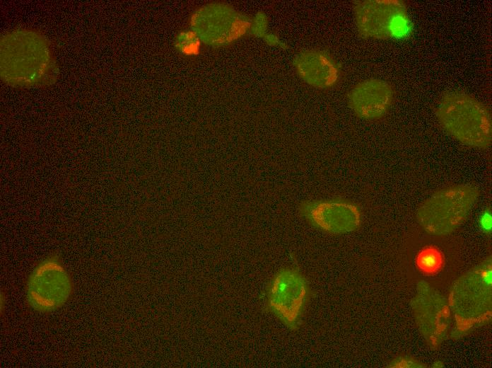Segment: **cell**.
<instances>
[{
    "mask_svg": "<svg viewBox=\"0 0 492 368\" xmlns=\"http://www.w3.org/2000/svg\"><path fill=\"white\" fill-rule=\"evenodd\" d=\"M435 115L443 129L462 144L488 148L492 141V120L488 107L469 93L451 91L440 98Z\"/></svg>",
    "mask_w": 492,
    "mask_h": 368,
    "instance_id": "cell-1",
    "label": "cell"
},
{
    "mask_svg": "<svg viewBox=\"0 0 492 368\" xmlns=\"http://www.w3.org/2000/svg\"><path fill=\"white\" fill-rule=\"evenodd\" d=\"M479 195L478 188L469 183L442 188L421 205L416 214L417 220L431 235L450 234L464 222Z\"/></svg>",
    "mask_w": 492,
    "mask_h": 368,
    "instance_id": "cell-2",
    "label": "cell"
},
{
    "mask_svg": "<svg viewBox=\"0 0 492 368\" xmlns=\"http://www.w3.org/2000/svg\"><path fill=\"white\" fill-rule=\"evenodd\" d=\"M73 292L68 270L57 253L38 261L30 271L25 284V299L34 311L49 314L63 307Z\"/></svg>",
    "mask_w": 492,
    "mask_h": 368,
    "instance_id": "cell-3",
    "label": "cell"
},
{
    "mask_svg": "<svg viewBox=\"0 0 492 368\" xmlns=\"http://www.w3.org/2000/svg\"><path fill=\"white\" fill-rule=\"evenodd\" d=\"M310 297L307 279L295 268L278 271L266 287V307L286 327L296 330Z\"/></svg>",
    "mask_w": 492,
    "mask_h": 368,
    "instance_id": "cell-4",
    "label": "cell"
},
{
    "mask_svg": "<svg viewBox=\"0 0 492 368\" xmlns=\"http://www.w3.org/2000/svg\"><path fill=\"white\" fill-rule=\"evenodd\" d=\"M251 20L223 3H211L197 9L191 18V29L200 40L213 47L232 43L243 36Z\"/></svg>",
    "mask_w": 492,
    "mask_h": 368,
    "instance_id": "cell-5",
    "label": "cell"
},
{
    "mask_svg": "<svg viewBox=\"0 0 492 368\" xmlns=\"http://www.w3.org/2000/svg\"><path fill=\"white\" fill-rule=\"evenodd\" d=\"M299 212L313 227L333 234L352 232L361 223L358 207L340 199L305 201L300 204Z\"/></svg>",
    "mask_w": 492,
    "mask_h": 368,
    "instance_id": "cell-6",
    "label": "cell"
},
{
    "mask_svg": "<svg viewBox=\"0 0 492 368\" xmlns=\"http://www.w3.org/2000/svg\"><path fill=\"white\" fill-rule=\"evenodd\" d=\"M353 11L359 34L379 40L391 38L393 26L406 16V4L401 0L357 1Z\"/></svg>",
    "mask_w": 492,
    "mask_h": 368,
    "instance_id": "cell-7",
    "label": "cell"
},
{
    "mask_svg": "<svg viewBox=\"0 0 492 368\" xmlns=\"http://www.w3.org/2000/svg\"><path fill=\"white\" fill-rule=\"evenodd\" d=\"M347 98L348 105L356 116L364 120H377L390 109L394 91L388 81L371 78L356 84Z\"/></svg>",
    "mask_w": 492,
    "mask_h": 368,
    "instance_id": "cell-8",
    "label": "cell"
},
{
    "mask_svg": "<svg viewBox=\"0 0 492 368\" xmlns=\"http://www.w3.org/2000/svg\"><path fill=\"white\" fill-rule=\"evenodd\" d=\"M293 65L298 75L315 88L326 89L334 86L341 75L339 66L326 51L317 49L301 52Z\"/></svg>",
    "mask_w": 492,
    "mask_h": 368,
    "instance_id": "cell-9",
    "label": "cell"
},
{
    "mask_svg": "<svg viewBox=\"0 0 492 368\" xmlns=\"http://www.w3.org/2000/svg\"><path fill=\"white\" fill-rule=\"evenodd\" d=\"M416 264L418 268L425 273H435L443 266V255L436 248H425L418 253Z\"/></svg>",
    "mask_w": 492,
    "mask_h": 368,
    "instance_id": "cell-10",
    "label": "cell"
},
{
    "mask_svg": "<svg viewBox=\"0 0 492 368\" xmlns=\"http://www.w3.org/2000/svg\"><path fill=\"white\" fill-rule=\"evenodd\" d=\"M200 39L192 30L178 33L175 40V47L184 54H196L199 48Z\"/></svg>",
    "mask_w": 492,
    "mask_h": 368,
    "instance_id": "cell-11",
    "label": "cell"
},
{
    "mask_svg": "<svg viewBox=\"0 0 492 368\" xmlns=\"http://www.w3.org/2000/svg\"><path fill=\"white\" fill-rule=\"evenodd\" d=\"M267 19L264 13L256 14L251 21L250 31L256 37L264 38L266 35Z\"/></svg>",
    "mask_w": 492,
    "mask_h": 368,
    "instance_id": "cell-12",
    "label": "cell"
},
{
    "mask_svg": "<svg viewBox=\"0 0 492 368\" xmlns=\"http://www.w3.org/2000/svg\"><path fill=\"white\" fill-rule=\"evenodd\" d=\"M417 364L416 362H414L410 360H406V359H402V360H397V362L394 364V367H417Z\"/></svg>",
    "mask_w": 492,
    "mask_h": 368,
    "instance_id": "cell-13",
    "label": "cell"
}]
</instances>
